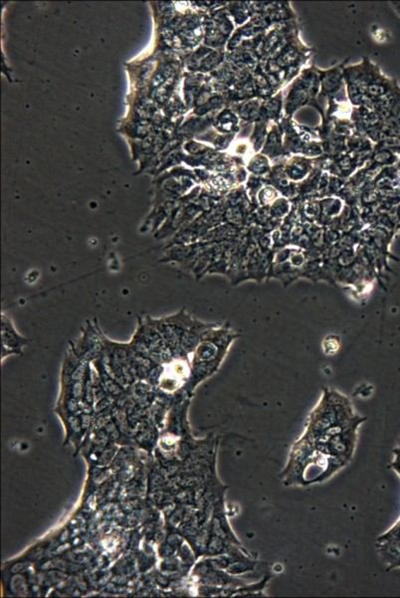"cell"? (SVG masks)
I'll return each instance as SVG.
<instances>
[{"label":"cell","instance_id":"2","mask_svg":"<svg viewBox=\"0 0 400 598\" xmlns=\"http://www.w3.org/2000/svg\"><path fill=\"white\" fill-rule=\"evenodd\" d=\"M345 467L341 461L322 453L308 441L300 438L292 447L281 478L288 487H307L324 482Z\"/></svg>","mask_w":400,"mask_h":598},{"label":"cell","instance_id":"1","mask_svg":"<svg viewBox=\"0 0 400 598\" xmlns=\"http://www.w3.org/2000/svg\"><path fill=\"white\" fill-rule=\"evenodd\" d=\"M365 418L353 413L350 401L338 392L327 390L318 406L312 411L302 438L317 445L353 427Z\"/></svg>","mask_w":400,"mask_h":598},{"label":"cell","instance_id":"3","mask_svg":"<svg viewBox=\"0 0 400 598\" xmlns=\"http://www.w3.org/2000/svg\"><path fill=\"white\" fill-rule=\"evenodd\" d=\"M1 330L4 350L8 348L11 349V353H19L20 352L19 349L23 348V346L28 343L25 339L20 338V335L17 333L13 326H12L11 321L6 316L2 317Z\"/></svg>","mask_w":400,"mask_h":598}]
</instances>
